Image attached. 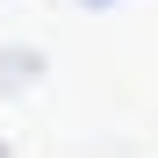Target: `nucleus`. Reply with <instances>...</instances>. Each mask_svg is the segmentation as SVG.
I'll use <instances>...</instances> for the list:
<instances>
[{
	"instance_id": "1",
	"label": "nucleus",
	"mask_w": 158,
	"mask_h": 158,
	"mask_svg": "<svg viewBox=\"0 0 158 158\" xmlns=\"http://www.w3.org/2000/svg\"><path fill=\"white\" fill-rule=\"evenodd\" d=\"M0 158H7V144H0Z\"/></svg>"
}]
</instances>
